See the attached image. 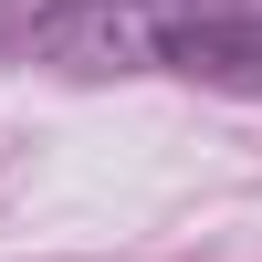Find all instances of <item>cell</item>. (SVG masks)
<instances>
[{"label": "cell", "instance_id": "cell-1", "mask_svg": "<svg viewBox=\"0 0 262 262\" xmlns=\"http://www.w3.org/2000/svg\"><path fill=\"white\" fill-rule=\"evenodd\" d=\"M42 53H63L74 74H189L262 95V0H63L32 21Z\"/></svg>", "mask_w": 262, "mask_h": 262}]
</instances>
